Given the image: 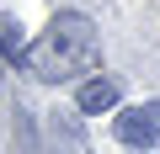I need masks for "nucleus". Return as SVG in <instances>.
<instances>
[{
    "label": "nucleus",
    "instance_id": "5",
    "mask_svg": "<svg viewBox=\"0 0 160 154\" xmlns=\"http://www.w3.org/2000/svg\"><path fill=\"white\" fill-rule=\"evenodd\" d=\"M139 154H149V149H139Z\"/></svg>",
    "mask_w": 160,
    "mask_h": 154
},
{
    "label": "nucleus",
    "instance_id": "2",
    "mask_svg": "<svg viewBox=\"0 0 160 154\" xmlns=\"http://www.w3.org/2000/svg\"><path fill=\"white\" fill-rule=\"evenodd\" d=\"M118 143L128 149H155L160 143V101H139V106H123L118 122H112Z\"/></svg>",
    "mask_w": 160,
    "mask_h": 154
},
{
    "label": "nucleus",
    "instance_id": "3",
    "mask_svg": "<svg viewBox=\"0 0 160 154\" xmlns=\"http://www.w3.org/2000/svg\"><path fill=\"white\" fill-rule=\"evenodd\" d=\"M75 106H80V112H91V117H96V112H112V106H118V80H112V74L86 80V85L75 91Z\"/></svg>",
    "mask_w": 160,
    "mask_h": 154
},
{
    "label": "nucleus",
    "instance_id": "1",
    "mask_svg": "<svg viewBox=\"0 0 160 154\" xmlns=\"http://www.w3.org/2000/svg\"><path fill=\"white\" fill-rule=\"evenodd\" d=\"M96 58H102L96 21L86 11H59L43 27V37L22 53V69L32 74V80H43V85H59V80H75V74L96 69Z\"/></svg>",
    "mask_w": 160,
    "mask_h": 154
},
{
    "label": "nucleus",
    "instance_id": "4",
    "mask_svg": "<svg viewBox=\"0 0 160 154\" xmlns=\"http://www.w3.org/2000/svg\"><path fill=\"white\" fill-rule=\"evenodd\" d=\"M0 53H6V58H22V53H27V37H22V21H16L11 11H0Z\"/></svg>",
    "mask_w": 160,
    "mask_h": 154
}]
</instances>
